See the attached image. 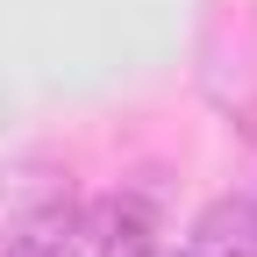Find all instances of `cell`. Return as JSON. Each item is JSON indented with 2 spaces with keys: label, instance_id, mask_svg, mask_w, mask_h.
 Returning <instances> with one entry per match:
<instances>
[{
  "label": "cell",
  "instance_id": "6da1fadb",
  "mask_svg": "<svg viewBox=\"0 0 257 257\" xmlns=\"http://www.w3.org/2000/svg\"><path fill=\"white\" fill-rule=\"evenodd\" d=\"M143 250H150V214H143L136 200H121V193L64 214L57 257H143Z\"/></svg>",
  "mask_w": 257,
  "mask_h": 257
},
{
  "label": "cell",
  "instance_id": "7a4b0ae2",
  "mask_svg": "<svg viewBox=\"0 0 257 257\" xmlns=\"http://www.w3.org/2000/svg\"><path fill=\"white\" fill-rule=\"evenodd\" d=\"M186 257H257V214H250L243 200H214V207H200Z\"/></svg>",
  "mask_w": 257,
  "mask_h": 257
},
{
  "label": "cell",
  "instance_id": "3957f363",
  "mask_svg": "<svg viewBox=\"0 0 257 257\" xmlns=\"http://www.w3.org/2000/svg\"><path fill=\"white\" fill-rule=\"evenodd\" d=\"M64 214H72V200H43V207H29L22 221H8V229H0V257H57V243H64Z\"/></svg>",
  "mask_w": 257,
  "mask_h": 257
},
{
  "label": "cell",
  "instance_id": "277c9868",
  "mask_svg": "<svg viewBox=\"0 0 257 257\" xmlns=\"http://www.w3.org/2000/svg\"><path fill=\"white\" fill-rule=\"evenodd\" d=\"M143 257H172V250H143Z\"/></svg>",
  "mask_w": 257,
  "mask_h": 257
},
{
  "label": "cell",
  "instance_id": "5b68a950",
  "mask_svg": "<svg viewBox=\"0 0 257 257\" xmlns=\"http://www.w3.org/2000/svg\"><path fill=\"white\" fill-rule=\"evenodd\" d=\"M250 214H257V207H250Z\"/></svg>",
  "mask_w": 257,
  "mask_h": 257
}]
</instances>
